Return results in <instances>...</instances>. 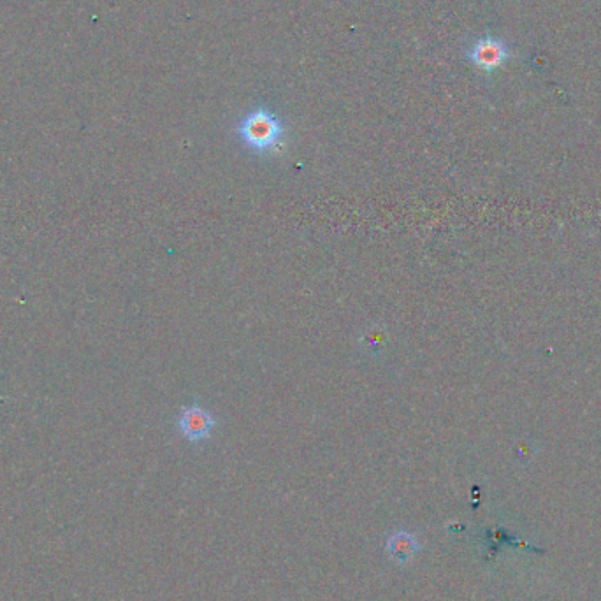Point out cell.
Segmentation results:
<instances>
[{"label": "cell", "mask_w": 601, "mask_h": 601, "mask_svg": "<svg viewBox=\"0 0 601 601\" xmlns=\"http://www.w3.org/2000/svg\"><path fill=\"white\" fill-rule=\"evenodd\" d=\"M285 124L268 108H255L241 118L236 134L248 150L271 153L280 148L285 138Z\"/></svg>", "instance_id": "1"}, {"label": "cell", "mask_w": 601, "mask_h": 601, "mask_svg": "<svg viewBox=\"0 0 601 601\" xmlns=\"http://www.w3.org/2000/svg\"><path fill=\"white\" fill-rule=\"evenodd\" d=\"M464 57L471 66L477 67L478 71L491 74L514 58V46L501 37L487 34L471 41L470 46L464 51Z\"/></svg>", "instance_id": "2"}, {"label": "cell", "mask_w": 601, "mask_h": 601, "mask_svg": "<svg viewBox=\"0 0 601 601\" xmlns=\"http://www.w3.org/2000/svg\"><path fill=\"white\" fill-rule=\"evenodd\" d=\"M178 426L185 438H189L192 442H201V440L210 438L213 433L215 417L201 406L192 405L189 408H183Z\"/></svg>", "instance_id": "3"}, {"label": "cell", "mask_w": 601, "mask_h": 601, "mask_svg": "<svg viewBox=\"0 0 601 601\" xmlns=\"http://www.w3.org/2000/svg\"><path fill=\"white\" fill-rule=\"evenodd\" d=\"M387 552H389V556L396 563H408V561H412V558L417 556L419 542L410 533L399 531V533L389 536V540H387Z\"/></svg>", "instance_id": "4"}]
</instances>
